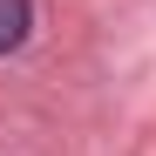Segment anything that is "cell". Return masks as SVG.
I'll list each match as a JSON object with an SVG mask.
<instances>
[{
	"label": "cell",
	"instance_id": "1",
	"mask_svg": "<svg viewBox=\"0 0 156 156\" xmlns=\"http://www.w3.org/2000/svg\"><path fill=\"white\" fill-rule=\"evenodd\" d=\"M27 27H34V7H27V0H0V55H14V48L27 41Z\"/></svg>",
	"mask_w": 156,
	"mask_h": 156
}]
</instances>
